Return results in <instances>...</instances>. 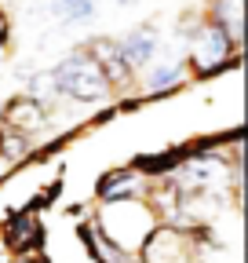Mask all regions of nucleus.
I'll list each match as a JSON object with an SVG mask.
<instances>
[{
	"label": "nucleus",
	"instance_id": "f03ea898",
	"mask_svg": "<svg viewBox=\"0 0 248 263\" xmlns=\"http://www.w3.org/2000/svg\"><path fill=\"white\" fill-rule=\"evenodd\" d=\"M51 84L77 103H102L110 95V77L102 73V62L91 51H77L70 59H62L51 70Z\"/></svg>",
	"mask_w": 248,
	"mask_h": 263
},
{
	"label": "nucleus",
	"instance_id": "9b49d317",
	"mask_svg": "<svg viewBox=\"0 0 248 263\" xmlns=\"http://www.w3.org/2000/svg\"><path fill=\"white\" fill-rule=\"evenodd\" d=\"M26 150H29L26 136H15L11 128H4V132H0V157H8V161H18V157H26Z\"/></svg>",
	"mask_w": 248,
	"mask_h": 263
},
{
	"label": "nucleus",
	"instance_id": "1a4fd4ad",
	"mask_svg": "<svg viewBox=\"0 0 248 263\" xmlns=\"http://www.w3.org/2000/svg\"><path fill=\"white\" fill-rule=\"evenodd\" d=\"M241 15H244L241 0H215V26H223L234 41L241 37Z\"/></svg>",
	"mask_w": 248,
	"mask_h": 263
},
{
	"label": "nucleus",
	"instance_id": "423d86ee",
	"mask_svg": "<svg viewBox=\"0 0 248 263\" xmlns=\"http://www.w3.org/2000/svg\"><path fill=\"white\" fill-rule=\"evenodd\" d=\"M4 121H8L11 132H37L44 124V106L37 103V99H29V95L11 99L8 110H4Z\"/></svg>",
	"mask_w": 248,
	"mask_h": 263
},
{
	"label": "nucleus",
	"instance_id": "20e7f679",
	"mask_svg": "<svg viewBox=\"0 0 248 263\" xmlns=\"http://www.w3.org/2000/svg\"><path fill=\"white\" fill-rule=\"evenodd\" d=\"M4 241L8 249H15L18 256H33L44 252V227L37 223V212H11L4 219Z\"/></svg>",
	"mask_w": 248,
	"mask_h": 263
},
{
	"label": "nucleus",
	"instance_id": "39448f33",
	"mask_svg": "<svg viewBox=\"0 0 248 263\" xmlns=\"http://www.w3.org/2000/svg\"><path fill=\"white\" fill-rule=\"evenodd\" d=\"M230 33L223 29V26H208V29H201L197 33V41H194V62L201 66V70H215V66H223L226 62V55H230Z\"/></svg>",
	"mask_w": 248,
	"mask_h": 263
},
{
	"label": "nucleus",
	"instance_id": "9d476101",
	"mask_svg": "<svg viewBox=\"0 0 248 263\" xmlns=\"http://www.w3.org/2000/svg\"><path fill=\"white\" fill-rule=\"evenodd\" d=\"M95 4L99 0H55V15L62 22L77 26V22H88L91 15H95Z\"/></svg>",
	"mask_w": 248,
	"mask_h": 263
},
{
	"label": "nucleus",
	"instance_id": "f257e3e1",
	"mask_svg": "<svg viewBox=\"0 0 248 263\" xmlns=\"http://www.w3.org/2000/svg\"><path fill=\"white\" fill-rule=\"evenodd\" d=\"M91 227L99 230V238H102L117 256H124L128 249L142 245V238H146L157 223H153L150 209L135 205L132 197H120V201H110V205L102 209L99 223H91Z\"/></svg>",
	"mask_w": 248,
	"mask_h": 263
},
{
	"label": "nucleus",
	"instance_id": "ddd939ff",
	"mask_svg": "<svg viewBox=\"0 0 248 263\" xmlns=\"http://www.w3.org/2000/svg\"><path fill=\"white\" fill-rule=\"evenodd\" d=\"M128 263H146V259H142V256H135V259H128Z\"/></svg>",
	"mask_w": 248,
	"mask_h": 263
},
{
	"label": "nucleus",
	"instance_id": "7ed1b4c3",
	"mask_svg": "<svg viewBox=\"0 0 248 263\" xmlns=\"http://www.w3.org/2000/svg\"><path fill=\"white\" fill-rule=\"evenodd\" d=\"M186 238L182 230H175V227H153L150 234L142 238V259L146 263H186Z\"/></svg>",
	"mask_w": 248,
	"mask_h": 263
},
{
	"label": "nucleus",
	"instance_id": "6e6552de",
	"mask_svg": "<svg viewBox=\"0 0 248 263\" xmlns=\"http://www.w3.org/2000/svg\"><path fill=\"white\" fill-rule=\"evenodd\" d=\"M132 194H135V172H110L99 179V197H106V201H120Z\"/></svg>",
	"mask_w": 248,
	"mask_h": 263
},
{
	"label": "nucleus",
	"instance_id": "f8f14e48",
	"mask_svg": "<svg viewBox=\"0 0 248 263\" xmlns=\"http://www.w3.org/2000/svg\"><path fill=\"white\" fill-rule=\"evenodd\" d=\"M175 81H179V70H164V66H161V70L150 77V91H161V88H168Z\"/></svg>",
	"mask_w": 248,
	"mask_h": 263
},
{
	"label": "nucleus",
	"instance_id": "0eeeda50",
	"mask_svg": "<svg viewBox=\"0 0 248 263\" xmlns=\"http://www.w3.org/2000/svg\"><path fill=\"white\" fill-rule=\"evenodd\" d=\"M153 48H157V33H153L150 26L132 29L128 37L120 41V55H124V62H128V70H139V66H146L150 55H153Z\"/></svg>",
	"mask_w": 248,
	"mask_h": 263
}]
</instances>
